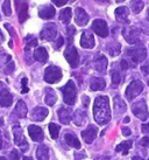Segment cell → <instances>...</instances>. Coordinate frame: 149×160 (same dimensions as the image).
Returning <instances> with one entry per match:
<instances>
[{
    "label": "cell",
    "mask_w": 149,
    "mask_h": 160,
    "mask_svg": "<svg viewBox=\"0 0 149 160\" xmlns=\"http://www.w3.org/2000/svg\"><path fill=\"white\" fill-rule=\"evenodd\" d=\"M71 20V8L70 7H65V8H63L60 12V21L63 22L64 25H68V23L70 22Z\"/></svg>",
    "instance_id": "f546056e"
},
{
    "label": "cell",
    "mask_w": 149,
    "mask_h": 160,
    "mask_svg": "<svg viewBox=\"0 0 149 160\" xmlns=\"http://www.w3.org/2000/svg\"><path fill=\"white\" fill-rule=\"evenodd\" d=\"M4 38H2V34H1V31H0V42H2Z\"/></svg>",
    "instance_id": "9f6ffc18"
},
{
    "label": "cell",
    "mask_w": 149,
    "mask_h": 160,
    "mask_svg": "<svg viewBox=\"0 0 149 160\" xmlns=\"http://www.w3.org/2000/svg\"><path fill=\"white\" fill-rule=\"evenodd\" d=\"M28 133L34 142H42L44 138L43 130L36 125H29L28 126Z\"/></svg>",
    "instance_id": "2e32d148"
},
{
    "label": "cell",
    "mask_w": 149,
    "mask_h": 160,
    "mask_svg": "<svg viewBox=\"0 0 149 160\" xmlns=\"http://www.w3.org/2000/svg\"><path fill=\"white\" fill-rule=\"evenodd\" d=\"M63 43H64V39H63L62 36H58V39H57L56 43H55V48L58 49L60 47H62V46H63Z\"/></svg>",
    "instance_id": "60d3db41"
},
{
    "label": "cell",
    "mask_w": 149,
    "mask_h": 160,
    "mask_svg": "<svg viewBox=\"0 0 149 160\" xmlns=\"http://www.w3.org/2000/svg\"><path fill=\"white\" fill-rule=\"evenodd\" d=\"M62 92H63V99L68 105H74L76 103V98H77V89L74 85V81H69L63 88H62Z\"/></svg>",
    "instance_id": "7a4b0ae2"
},
{
    "label": "cell",
    "mask_w": 149,
    "mask_h": 160,
    "mask_svg": "<svg viewBox=\"0 0 149 160\" xmlns=\"http://www.w3.org/2000/svg\"><path fill=\"white\" fill-rule=\"evenodd\" d=\"M147 20L149 21V8H148V11H147Z\"/></svg>",
    "instance_id": "6f0895ef"
},
{
    "label": "cell",
    "mask_w": 149,
    "mask_h": 160,
    "mask_svg": "<svg viewBox=\"0 0 149 160\" xmlns=\"http://www.w3.org/2000/svg\"><path fill=\"white\" fill-rule=\"evenodd\" d=\"M56 101H57L56 92H55L53 89L47 88V89H46V103H47L48 105H50V107H53L54 104L56 103Z\"/></svg>",
    "instance_id": "f1b7e54d"
},
{
    "label": "cell",
    "mask_w": 149,
    "mask_h": 160,
    "mask_svg": "<svg viewBox=\"0 0 149 160\" xmlns=\"http://www.w3.org/2000/svg\"><path fill=\"white\" fill-rule=\"evenodd\" d=\"M142 90H143V83L139 80L133 81L126 89V98L128 101H133L136 96L140 95Z\"/></svg>",
    "instance_id": "5b68a950"
},
{
    "label": "cell",
    "mask_w": 149,
    "mask_h": 160,
    "mask_svg": "<svg viewBox=\"0 0 149 160\" xmlns=\"http://www.w3.org/2000/svg\"><path fill=\"white\" fill-rule=\"evenodd\" d=\"M132 160H143L142 158H140V157H133V159Z\"/></svg>",
    "instance_id": "f5cc1de1"
},
{
    "label": "cell",
    "mask_w": 149,
    "mask_h": 160,
    "mask_svg": "<svg viewBox=\"0 0 149 160\" xmlns=\"http://www.w3.org/2000/svg\"><path fill=\"white\" fill-rule=\"evenodd\" d=\"M105 81L100 78V77H92L91 82H90V88L92 91H98V90H103L105 88Z\"/></svg>",
    "instance_id": "603a6c76"
},
{
    "label": "cell",
    "mask_w": 149,
    "mask_h": 160,
    "mask_svg": "<svg viewBox=\"0 0 149 160\" xmlns=\"http://www.w3.org/2000/svg\"><path fill=\"white\" fill-rule=\"evenodd\" d=\"M49 111L48 109L42 107H36L35 109H33V111L31 113V120H35V122H42V120L48 116Z\"/></svg>",
    "instance_id": "e0dca14e"
},
{
    "label": "cell",
    "mask_w": 149,
    "mask_h": 160,
    "mask_svg": "<svg viewBox=\"0 0 149 160\" xmlns=\"http://www.w3.org/2000/svg\"><path fill=\"white\" fill-rule=\"evenodd\" d=\"M141 70H142V72H143L145 75H148V74H149V63H148V64H145V66H142Z\"/></svg>",
    "instance_id": "7dc6e473"
},
{
    "label": "cell",
    "mask_w": 149,
    "mask_h": 160,
    "mask_svg": "<svg viewBox=\"0 0 149 160\" xmlns=\"http://www.w3.org/2000/svg\"><path fill=\"white\" fill-rule=\"evenodd\" d=\"M123 136H129L131 134V130L128 128H123Z\"/></svg>",
    "instance_id": "681fc988"
},
{
    "label": "cell",
    "mask_w": 149,
    "mask_h": 160,
    "mask_svg": "<svg viewBox=\"0 0 149 160\" xmlns=\"http://www.w3.org/2000/svg\"><path fill=\"white\" fill-rule=\"evenodd\" d=\"M62 78V70L56 66H49L44 71V81L47 83L54 84L60 82Z\"/></svg>",
    "instance_id": "277c9868"
},
{
    "label": "cell",
    "mask_w": 149,
    "mask_h": 160,
    "mask_svg": "<svg viewBox=\"0 0 149 160\" xmlns=\"http://www.w3.org/2000/svg\"><path fill=\"white\" fill-rule=\"evenodd\" d=\"M140 145L141 146H148L149 145V138L148 137H143L140 140Z\"/></svg>",
    "instance_id": "7bdbcfd3"
},
{
    "label": "cell",
    "mask_w": 149,
    "mask_h": 160,
    "mask_svg": "<svg viewBox=\"0 0 149 160\" xmlns=\"http://www.w3.org/2000/svg\"><path fill=\"white\" fill-rule=\"evenodd\" d=\"M114 109H115V112L118 115H121V113L126 111V104L119 96L114 97Z\"/></svg>",
    "instance_id": "83f0119b"
},
{
    "label": "cell",
    "mask_w": 149,
    "mask_h": 160,
    "mask_svg": "<svg viewBox=\"0 0 149 160\" xmlns=\"http://www.w3.org/2000/svg\"><path fill=\"white\" fill-rule=\"evenodd\" d=\"M74 19L79 26H85L89 22V15L82 7H77L74 11Z\"/></svg>",
    "instance_id": "ac0fdd59"
},
{
    "label": "cell",
    "mask_w": 149,
    "mask_h": 160,
    "mask_svg": "<svg viewBox=\"0 0 149 160\" xmlns=\"http://www.w3.org/2000/svg\"><path fill=\"white\" fill-rule=\"evenodd\" d=\"M121 82V76H120V72L115 70H112V83L113 85H119Z\"/></svg>",
    "instance_id": "74e56055"
},
{
    "label": "cell",
    "mask_w": 149,
    "mask_h": 160,
    "mask_svg": "<svg viewBox=\"0 0 149 160\" xmlns=\"http://www.w3.org/2000/svg\"><path fill=\"white\" fill-rule=\"evenodd\" d=\"M142 132L146 134H149V123L142 125Z\"/></svg>",
    "instance_id": "c3c4849f"
},
{
    "label": "cell",
    "mask_w": 149,
    "mask_h": 160,
    "mask_svg": "<svg viewBox=\"0 0 149 160\" xmlns=\"http://www.w3.org/2000/svg\"><path fill=\"white\" fill-rule=\"evenodd\" d=\"M56 13L55 11V7L50 6V5H46L42 8H40L39 11V17L41 19H44V20H48V19H53L54 15Z\"/></svg>",
    "instance_id": "d6986e66"
},
{
    "label": "cell",
    "mask_w": 149,
    "mask_h": 160,
    "mask_svg": "<svg viewBox=\"0 0 149 160\" xmlns=\"http://www.w3.org/2000/svg\"><path fill=\"white\" fill-rule=\"evenodd\" d=\"M120 66H121V69H123V70H126V69L129 67V66H128V61H127V60H123V61L120 62Z\"/></svg>",
    "instance_id": "bcb514c9"
},
{
    "label": "cell",
    "mask_w": 149,
    "mask_h": 160,
    "mask_svg": "<svg viewBox=\"0 0 149 160\" xmlns=\"http://www.w3.org/2000/svg\"><path fill=\"white\" fill-rule=\"evenodd\" d=\"M86 120V113L84 110H77L74 115V122L76 125H83Z\"/></svg>",
    "instance_id": "4dcf8cb0"
},
{
    "label": "cell",
    "mask_w": 149,
    "mask_h": 160,
    "mask_svg": "<svg viewBox=\"0 0 149 160\" xmlns=\"http://www.w3.org/2000/svg\"><path fill=\"white\" fill-rule=\"evenodd\" d=\"M132 111L133 113L141 120H147L149 117L148 110H147V105H146L145 101H139L135 104H133L132 107Z\"/></svg>",
    "instance_id": "52a82bcc"
},
{
    "label": "cell",
    "mask_w": 149,
    "mask_h": 160,
    "mask_svg": "<svg viewBox=\"0 0 149 160\" xmlns=\"http://www.w3.org/2000/svg\"><path fill=\"white\" fill-rule=\"evenodd\" d=\"M64 138H65V142H68V145H70L71 147L77 148V150L80 148V142L76 134H74L72 132H66Z\"/></svg>",
    "instance_id": "7402d4cb"
},
{
    "label": "cell",
    "mask_w": 149,
    "mask_h": 160,
    "mask_svg": "<svg viewBox=\"0 0 149 160\" xmlns=\"http://www.w3.org/2000/svg\"><path fill=\"white\" fill-rule=\"evenodd\" d=\"M131 7L134 13H140L141 11L143 9V7H145V2L142 0H132Z\"/></svg>",
    "instance_id": "d6a6232c"
},
{
    "label": "cell",
    "mask_w": 149,
    "mask_h": 160,
    "mask_svg": "<svg viewBox=\"0 0 149 160\" xmlns=\"http://www.w3.org/2000/svg\"><path fill=\"white\" fill-rule=\"evenodd\" d=\"M23 160H33V158H31V157H23Z\"/></svg>",
    "instance_id": "11a10c76"
},
{
    "label": "cell",
    "mask_w": 149,
    "mask_h": 160,
    "mask_svg": "<svg viewBox=\"0 0 149 160\" xmlns=\"http://www.w3.org/2000/svg\"><path fill=\"white\" fill-rule=\"evenodd\" d=\"M96 45L94 42V38L89 31L83 32V34L80 36V46L85 49H92Z\"/></svg>",
    "instance_id": "5bb4252c"
},
{
    "label": "cell",
    "mask_w": 149,
    "mask_h": 160,
    "mask_svg": "<svg viewBox=\"0 0 149 160\" xmlns=\"http://www.w3.org/2000/svg\"><path fill=\"white\" fill-rule=\"evenodd\" d=\"M57 115H58V119L62 124H69L71 120V113L70 111L66 109V108H60L58 111H57Z\"/></svg>",
    "instance_id": "ffe728a7"
},
{
    "label": "cell",
    "mask_w": 149,
    "mask_h": 160,
    "mask_svg": "<svg viewBox=\"0 0 149 160\" xmlns=\"http://www.w3.org/2000/svg\"><path fill=\"white\" fill-rule=\"evenodd\" d=\"M0 160H7V159H5L4 157H0Z\"/></svg>",
    "instance_id": "91938a15"
},
{
    "label": "cell",
    "mask_w": 149,
    "mask_h": 160,
    "mask_svg": "<svg viewBox=\"0 0 149 160\" xmlns=\"http://www.w3.org/2000/svg\"><path fill=\"white\" fill-rule=\"evenodd\" d=\"M93 67L99 72H105L107 68V58L103 54H97L93 60Z\"/></svg>",
    "instance_id": "4fadbf2b"
},
{
    "label": "cell",
    "mask_w": 149,
    "mask_h": 160,
    "mask_svg": "<svg viewBox=\"0 0 149 160\" xmlns=\"http://www.w3.org/2000/svg\"><path fill=\"white\" fill-rule=\"evenodd\" d=\"M2 148V137H1V133H0V150Z\"/></svg>",
    "instance_id": "816d5d0a"
},
{
    "label": "cell",
    "mask_w": 149,
    "mask_h": 160,
    "mask_svg": "<svg viewBox=\"0 0 149 160\" xmlns=\"http://www.w3.org/2000/svg\"><path fill=\"white\" fill-rule=\"evenodd\" d=\"M19 12V21L20 23H23L28 19V5L27 2H22L20 7H18Z\"/></svg>",
    "instance_id": "4316f807"
},
{
    "label": "cell",
    "mask_w": 149,
    "mask_h": 160,
    "mask_svg": "<svg viewBox=\"0 0 149 160\" xmlns=\"http://www.w3.org/2000/svg\"><path fill=\"white\" fill-rule=\"evenodd\" d=\"M21 84H22L21 92L22 93H27L28 91H29V89H28V87H27V78H26V77H23V78L21 80Z\"/></svg>",
    "instance_id": "f35d334b"
},
{
    "label": "cell",
    "mask_w": 149,
    "mask_h": 160,
    "mask_svg": "<svg viewBox=\"0 0 149 160\" xmlns=\"http://www.w3.org/2000/svg\"><path fill=\"white\" fill-rule=\"evenodd\" d=\"M11 159L12 160H18L19 159V152L17 150H13L11 152Z\"/></svg>",
    "instance_id": "ee69618b"
},
{
    "label": "cell",
    "mask_w": 149,
    "mask_h": 160,
    "mask_svg": "<svg viewBox=\"0 0 149 160\" xmlns=\"http://www.w3.org/2000/svg\"><path fill=\"white\" fill-rule=\"evenodd\" d=\"M92 29L94 31L96 34H98L101 38H106L108 35V27H107V23L101 20V19H97L94 20L92 23Z\"/></svg>",
    "instance_id": "8fae6325"
},
{
    "label": "cell",
    "mask_w": 149,
    "mask_h": 160,
    "mask_svg": "<svg viewBox=\"0 0 149 160\" xmlns=\"http://www.w3.org/2000/svg\"><path fill=\"white\" fill-rule=\"evenodd\" d=\"M57 35V26L55 23H47L41 31V39L47 41L54 40Z\"/></svg>",
    "instance_id": "9c48e42d"
},
{
    "label": "cell",
    "mask_w": 149,
    "mask_h": 160,
    "mask_svg": "<svg viewBox=\"0 0 149 160\" xmlns=\"http://www.w3.org/2000/svg\"><path fill=\"white\" fill-rule=\"evenodd\" d=\"M13 133H14V142L19 145L22 148V151H27L28 148V142H26V138L23 136V131L20 128V125L13 126Z\"/></svg>",
    "instance_id": "ba28073f"
},
{
    "label": "cell",
    "mask_w": 149,
    "mask_h": 160,
    "mask_svg": "<svg viewBox=\"0 0 149 160\" xmlns=\"http://www.w3.org/2000/svg\"><path fill=\"white\" fill-rule=\"evenodd\" d=\"M93 116H94V120L99 125H105L110 122L111 109L108 97L99 96L96 98L94 105H93Z\"/></svg>",
    "instance_id": "6da1fadb"
},
{
    "label": "cell",
    "mask_w": 149,
    "mask_h": 160,
    "mask_svg": "<svg viewBox=\"0 0 149 160\" xmlns=\"http://www.w3.org/2000/svg\"><path fill=\"white\" fill-rule=\"evenodd\" d=\"M129 118H128V117H126V118H125V119H123V123H129Z\"/></svg>",
    "instance_id": "db71d44e"
},
{
    "label": "cell",
    "mask_w": 149,
    "mask_h": 160,
    "mask_svg": "<svg viewBox=\"0 0 149 160\" xmlns=\"http://www.w3.org/2000/svg\"><path fill=\"white\" fill-rule=\"evenodd\" d=\"M14 70V62H9L6 68H5V72L6 74H12V71Z\"/></svg>",
    "instance_id": "ab89813d"
},
{
    "label": "cell",
    "mask_w": 149,
    "mask_h": 160,
    "mask_svg": "<svg viewBox=\"0 0 149 160\" xmlns=\"http://www.w3.org/2000/svg\"><path fill=\"white\" fill-rule=\"evenodd\" d=\"M64 58L70 64L71 68H77L79 66V54L77 49L74 48V46L70 45L64 52Z\"/></svg>",
    "instance_id": "8992f818"
},
{
    "label": "cell",
    "mask_w": 149,
    "mask_h": 160,
    "mask_svg": "<svg viewBox=\"0 0 149 160\" xmlns=\"http://www.w3.org/2000/svg\"><path fill=\"white\" fill-rule=\"evenodd\" d=\"M141 32L137 29V28H129V29H125L123 31V36L127 41L128 43H136L139 42V39H140Z\"/></svg>",
    "instance_id": "7c38bea8"
},
{
    "label": "cell",
    "mask_w": 149,
    "mask_h": 160,
    "mask_svg": "<svg viewBox=\"0 0 149 160\" xmlns=\"http://www.w3.org/2000/svg\"><path fill=\"white\" fill-rule=\"evenodd\" d=\"M117 2H123V1H125V0H115Z\"/></svg>",
    "instance_id": "680465c9"
},
{
    "label": "cell",
    "mask_w": 149,
    "mask_h": 160,
    "mask_svg": "<svg viewBox=\"0 0 149 160\" xmlns=\"http://www.w3.org/2000/svg\"><path fill=\"white\" fill-rule=\"evenodd\" d=\"M27 105L23 103V101H19L17 103V107H15V110H14V113L18 116L19 118H25L27 116Z\"/></svg>",
    "instance_id": "484cf974"
},
{
    "label": "cell",
    "mask_w": 149,
    "mask_h": 160,
    "mask_svg": "<svg viewBox=\"0 0 149 160\" xmlns=\"http://www.w3.org/2000/svg\"><path fill=\"white\" fill-rule=\"evenodd\" d=\"M13 103V97L8 89L4 85L2 82H0V105L4 108L11 107Z\"/></svg>",
    "instance_id": "30bf717a"
},
{
    "label": "cell",
    "mask_w": 149,
    "mask_h": 160,
    "mask_svg": "<svg viewBox=\"0 0 149 160\" xmlns=\"http://www.w3.org/2000/svg\"><path fill=\"white\" fill-rule=\"evenodd\" d=\"M60 130H61V128L57 124H55V123H50L49 124V132H50V136H51L53 139H57L58 133H60Z\"/></svg>",
    "instance_id": "836d02e7"
},
{
    "label": "cell",
    "mask_w": 149,
    "mask_h": 160,
    "mask_svg": "<svg viewBox=\"0 0 149 160\" xmlns=\"http://www.w3.org/2000/svg\"><path fill=\"white\" fill-rule=\"evenodd\" d=\"M97 134H98V128L94 125H89L88 129L82 132V137L86 144H91L96 139Z\"/></svg>",
    "instance_id": "9a60e30c"
},
{
    "label": "cell",
    "mask_w": 149,
    "mask_h": 160,
    "mask_svg": "<svg viewBox=\"0 0 149 160\" xmlns=\"http://www.w3.org/2000/svg\"><path fill=\"white\" fill-rule=\"evenodd\" d=\"M34 58L41 63L47 62V60H48V52H47V49L44 48V47H37L36 50L34 52Z\"/></svg>",
    "instance_id": "44dd1931"
},
{
    "label": "cell",
    "mask_w": 149,
    "mask_h": 160,
    "mask_svg": "<svg viewBox=\"0 0 149 160\" xmlns=\"http://www.w3.org/2000/svg\"><path fill=\"white\" fill-rule=\"evenodd\" d=\"M114 14H115V19H117L118 21H121V22H123V21H126V20H127V17H128V14H129V11H128L127 7L121 6V7H118V8L115 9Z\"/></svg>",
    "instance_id": "cb8c5ba5"
},
{
    "label": "cell",
    "mask_w": 149,
    "mask_h": 160,
    "mask_svg": "<svg viewBox=\"0 0 149 160\" xmlns=\"http://www.w3.org/2000/svg\"><path fill=\"white\" fill-rule=\"evenodd\" d=\"M26 41H27L26 52H29V49H31V47H35V46H37V40H36V39H34L33 36H28V38H26Z\"/></svg>",
    "instance_id": "8d00e7d4"
},
{
    "label": "cell",
    "mask_w": 149,
    "mask_h": 160,
    "mask_svg": "<svg viewBox=\"0 0 149 160\" xmlns=\"http://www.w3.org/2000/svg\"><path fill=\"white\" fill-rule=\"evenodd\" d=\"M2 11L6 17H11L12 15V7H11V0H5L2 4Z\"/></svg>",
    "instance_id": "d590c367"
},
{
    "label": "cell",
    "mask_w": 149,
    "mask_h": 160,
    "mask_svg": "<svg viewBox=\"0 0 149 160\" xmlns=\"http://www.w3.org/2000/svg\"><path fill=\"white\" fill-rule=\"evenodd\" d=\"M132 144H133V142H132V140L123 142L121 144H119L118 146L115 147V150H117V152H123V154L126 156V154L128 153V151H129V148L132 147Z\"/></svg>",
    "instance_id": "1f68e13d"
},
{
    "label": "cell",
    "mask_w": 149,
    "mask_h": 160,
    "mask_svg": "<svg viewBox=\"0 0 149 160\" xmlns=\"http://www.w3.org/2000/svg\"><path fill=\"white\" fill-rule=\"evenodd\" d=\"M36 157L39 160H49V148L46 145H40L36 150Z\"/></svg>",
    "instance_id": "d4e9b609"
},
{
    "label": "cell",
    "mask_w": 149,
    "mask_h": 160,
    "mask_svg": "<svg viewBox=\"0 0 149 160\" xmlns=\"http://www.w3.org/2000/svg\"><path fill=\"white\" fill-rule=\"evenodd\" d=\"M5 28H6V29H7V31L11 33V35H12V36L15 35V31H14L13 28L11 27V25H9V23H5Z\"/></svg>",
    "instance_id": "f6af8a7d"
},
{
    "label": "cell",
    "mask_w": 149,
    "mask_h": 160,
    "mask_svg": "<svg viewBox=\"0 0 149 160\" xmlns=\"http://www.w3.org/2000/svg\"><path fill=\"white\" fill-rule=\"evenodd\" d=\"M96 1L99 4H108L110 2V0H96Z\"/></svg>",
    "instance_id": "f907efd6"
},
{
    "label": "cell",
    "mask_w": 149,
    "mask_h": 160,
    "mask_svg": "<svg viewBox=\"0 0 149 160\" xmlns=\"http://www.w3.org/2000/svg\"><path fill=\"white\" fill-rule=\"evenodd\" d=\"M53 2L56 5L57 7H61V6H64L68 2V0H53Z\"/></svg>",
    "instance_id": "b9f144b4"
},
{
    "label": "cell",
    "mask_w": 149,
    "mask_h": 160,
    "mask_svg": "<svg viewBox=\"0 0 149 160\" xmlns=\"http://www.w3.org/2000/svg\"><path fill=\"white\" fill-rule=\"evenodd\" d=\"M148 160H149V159H148Z\"/></svg>",
    "instance_id": "94428289"
},
{
    "label": "cell",
    "mask_w": 149,
    "mask_h": 160,
    "mask_svg": "<svg viewBox=\"0 0 149 160\" xmlns=\"http://www.w3.org/2000/svg\"><path fill=\"white\" fill-rule=\"evenodd\" d=\"M106 48H107L108 53H110L112 56H117V55L120 54V45H119V43H113V45H111V46H107Z\"/></svg>",
    "instance_id": "e575fe53"
},
{
    "label": "cell",
    "mask_w": 149,
    "mask_h": 160,
    "mask_svg": "<svg viewBox=\"0 0 149 160\" xmlns=\"http://www.w3.org/2000/svg\"><path fill=\"white\" fill-rule=\"evenodd\" d=\"M128 58H131V61L133 62V66H136V63H140L142 61H145V58H147V50L145 47L139 46L135 48H131L127 50Z\"/></svg>",
    "instance_id": "3957f363"
}]
</instances>
